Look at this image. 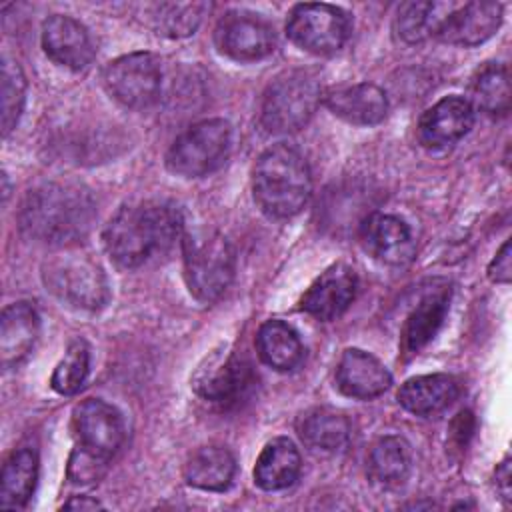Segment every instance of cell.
Wrapping results in <instances>:
<instances>
[{"instance_id": "1", "label": "cell", "mask_w": 512, "mask_h": 512, "mask_svg": "<svg viewBox=\"0 0 512 512\" xmlns=\"http://www.w3.org/2000/svg\"><path fill=\"white\" fill-rule=\"evenodd\" d=\"M182 216L168 202L148 200L122 206L106 224L102 240L110 258L124 268H138L168 254L184 238Z\"/></svg>"}, {"instance_id": "2", "label": "cell", "mask_w": 512, "mask_h": 512, "mask_svg": "<svg viewBox=\"0 0 512 512\" xmlns=\"http://www.w3.org/2000/svg\"><path fill=\"white\" fill-rule=\"evenodd\" d=\"M94 214V200L84 186L46 182L26 194L20 226L30 238L64 248L90 230Z\"/></svg>"}, {"instance_id": "3", "label": "cell", "mask_w": 512, "mask_h": 512, "mask_svg": "<svg viewBox=\"0 0 512 512\" xmlns=\"http://www.w3.org/2000/svg\"><path fill=\"white\" fill-rule=\"evenodd\" d=\"M254 200L272 218L298 214L312 192L306 160L290 146L278 144L260 154L252 176Z\"/></svg>"}, {"instance_id": "4", "label": "cell", "mask_w": 512, "mask_h": 512, "mask_svg": "<svg viewBox=\"0 0 512 512\" xmlns=\"http://www.w3.org/2000/svg\"><path fill=\"white\" fill-rule=\"evenodd\" d=\"M184 276L200 302L218 300L234 276V248L216 230H194L182 238Z\"/></svg>"}, {"instance_id": "5", "label": "cell", "mask_w": 512, "mask_h": 512, "mask_svg": "<svg viewBox=\"0 0 512 512\" xmlns=\"http://www.w3.org/2000/svg\"><path fill=\"white\" fill-rule=\"evenodd\" d=\"M42 276L46 288L74 308L96 310L108 302L104 270L82 250L64 246L62 252L44 262Z\"/></svg>"}, {"instance_id": "6", "label": "cell", "mask_w": 512, "mask_h": 512, "mask_svg": "<svg viewBox=\"0 0 512 512\" xmlns=\"http://www.w3.org/2000/svg\"><path fill=\"white\" fill-rule=\"evenodd\" d=\"M322 98L316 76L292 70L278 76L266 90L260 120L272 134H290L308 124Z\"/></svg>"}, {"instance_id": "7", "label": "cell", "mask_w": 512, "mask_h": 512, "mask_svg": "<svg viewBox=\"0 0 512 512\" xmlns=\"http://www.w3.org/2000/svg\"><path fill=\"white\" fill-rule=\"evenodd\" d=\"M232 144V128L222 118L196 122L182 132L166 154V166L182 178H200L218 170Z\"/></svg>"}, {"instance_id": "8", "label": "cell", "mask_w": 512, "mask_h": 512, "mask_svg": "<svg viewBox=\"0 0 512 512\" xmlns=\"http://www.w3.org/2000/svg\"><path fill=\"white\" fill-rule=\"evenodd\" d=\"M286 34L302 50L326 56L340 50L348 40L350 18L332 4H296L288 14Z\"/></svg>"}, {"instance_id": "9", "label": "cell", "mask_w": 512, "mask_h": 512, "mask_svg": "<svg viewBox=\"0 0 512 512\" xmlns=\"http://www.w3.org/2000/svg\"><path fill=\"white\" fill-rule=\"evenodd\" d=\"M108 94L128 108H146L162 84L160 62L150 52H132L112 60L102 74Z\"/></svg>"}, {"instance_id": "10", "label": "cell", "mask_w": 512, "mask_h": 512, "mask_svg": "<svg viewBox=\"0 0 512 512\" xmlns=\"http://www.w3.org/2000/svg\"><path fill=\"white\" fill-rule=\"evenodd\" d=\"M254 386L252 366L238 354L220 350L206 358L192 378L194 392L222 408L236 406Z\"/></svg>"}, {"instance_id": "11", "label": "cell", "mask_w": 512, "mask_h": 512, "mask_svg": "<svg viewBox=\"0 0 512 512\" xmlns=\"http://www.w3.org/2000/svg\"><path fill=\"white\" fill-rule=\"evenodd\" d=\"M216 46L226 56L240 62H254L274 52L276 34L268 20L254 12L234 10L220 18L216 26Z\"/></svg>"}, {"instance_id": "12", "label": "cell", "mask_w": 512, "mask_h": 512, "mask_svg": "<svg viewBox=\"0 0 512 512\" xmlns=\"http://www.w3.org/2000/svg\"><path fill=\"white\" fill-rule=\"evenodd\" d=\"M74 432L78 446L110 460L124 442L126 426L122 414L100 398H88L74 410Z\"/></svg>"}, {"instance_id": "13", "label": "cell", "mask_w": 512, "mask_h": 512, "mask_svg": "<svg viewBox=\"0 0 512 512\" xmlns=\"http://www.w3.org/2000/svg\"><path fill=\"white\" fill-rule=\"evenodd\" d=\"M502 22L498 2H468L462 6L448 4L434 38L458 46H476L488 40Z\"/></svg>"}, {"instance_id": "14", "label": "cell", "mask_w": 512, "mask_h": 512, "mask_svg": "<svg viewBox=\"0 0 512 512\" xmlns=\"http://www.w3.org/2000/svg\"><path fill=\"white\" fill-rule=\"evenodd\" d=\"M358 288L356 272L348 264H334L324 270L302 296V310L318 320H334L352 304Z\"/></svg>"}, {"instance_id": "15", "label": "cell", "mask_w": 512, "mask_h": 512, "mask_svg": "<svg viewBox=\"0 0 512 512\" xmlns=\"http://www.w3.org/2000/svg\"><path fill=\"white\" fill-rule=\"evenodd\" d=\"M472 124V104L462 96H446L422 114L418 138L426 148H446L468 134Z\"/></svg>"}, {"instance_id": "16", "label": "cell", "mask_w": 512, "mask_h": 512, "mask_svg": "<svg viewBox=\"0 0 512 512\" xmlns=\"http://www.w3.org/2000/svg\"><path fill=\"white\" fill-rule=\"evenodd\" d=\"M360 240L364 250L384 264H406L414 254L408 224L392 214H370L360 226Z\"/></svg>"}, {"instance_id": "17", "label": "cell", "mask_w": 512, "mask_h": 512, "mask_svg": "<svg viewBox=\"0 0 512 512\" xmlns=\"http://www.w3.org/2000/svg\"><path fill=\"white\" fill-rule=\"evenodd\" d=\"M42 48L58 64L82 70L94 58V44L88 30L64 14L50 16L42 26Z\"/></svg>"}, {"instance_id": "18", "label": "cell", "mask_w": 512, "mask_h": 512, "mask_svg": "<svg viewBox=\"0 0 512 512\" xmlns=\"http://www.w3.org/2000/svg\"><path fill=\"white\" fill-rule=\"evenodd\" d=\"M392 384L386 366L360 348H346L336 366V386L342 394L370 400L384 394Z\"/></svg>"}, {"instance_id": "19", "label": "cell", "mask_w": 512, "mask_h": 512, "mask_svg": "<svg viewBox=\"0 0 512 512\" xmlns=\"http://www.w3.org/2000/svg\"><path fill=\"white\" fill-rule=\"evenodd\" d=\"M324 104L334 116L358 126L378 124L388 114L386 94L368 82L330 90L324 96Z\"/></svg>"}, {"instance_id": "20", "label": "cell", "mask_w": 512, "mask_h": 512, "mask_svg": "<svg viewBox=\"0 0 512 512\" xmlns=\"http://www.w3.org/2000/svg\"><path fill=\"white\" fill-rule=\"evenodd\" d=\"M40 332V318L30 302H14L0 316V362L14 366L22 362Z\"/></svg>"}, {"instance_id": "21", "label": "cell", "mask_w": 512, "mask_h": 512, "mask_svg": "<svg viewBox=\"0 0 512 512\" xmlns=\"http://www.w3.org/2000/svg\"><path fill=\"white\" fill-rule=\"evenodd\" d=\"M460 396V384L448 374H424L410 378L398 390L402 408L416 416H432L446 410Z\"/></svg>"}, {"instance_id": "22", "label": "cell", "mask_w": 512, "mask_h": 512, "mask_svg": "<svg viewBox=\"0 0 512 512\" xmlns=\"http://www.w3.org/2000/svg\"><path fill=\"white\" fill-rule=\"evenodd\" d=\"M302 468V458L298 448L288 438L270 440L254 466V482L262 490H282L292 486Z\"/></svg>"}, {"instance_id": "23", "label": "cell", "mask_w": 512, "mask_h": 512, "mask_svg": "<svg viewBox=\"0 0 512 512\" xmlns=\"http://www.w3.org/2000/svg\"><path fill=\"white\" fill-rule=\"evenodd\" d=\"M448 312V294L446 290L440 292H430L426 294L414 310L408 314L404 328H402V338H400V348L406 358L416 356L440 330L444 318Z\"/></svg>"}, {"instance_id": "24", "label": "cell", "mask_w": 512, "mask_h": 512, "mask_svg": "<svg viewBox=\"0 0 512 512\" xmlns=\"http://www.w3.org/2000/svg\"><path fill=\"white\" fill-rule=\"evenodd\" d=\"M256 350L260 360L278 372L294 370L304 356L296 330L282 320H268L260 326L256 334Z\"/></svg>"}, {"instance_id": "25", "label": "cell", "mask_w": 512, "mask_h": 512, "mask_svg": "<svg viewBox=\"0 0 512 512\" xmlns=\"http://www.w3.org/2000/svg\"><path fill=\"white\" fill-rule=\"evenodd\" d=\"M236 460L224 446H204L196 450L184 470L186 482L200 490L222 492L232 484Z\"/></svg>"}, {"instance_id": "26", "label": "cell", "mask_w": 512, "mask_h": 512, "mask_svg": "<svg viewBox=\"0 0 512 512\" xmlns=\"http://www.w3.org/2000/svg\"><path fill=\"white\" fill-rule=\"evenodd\" d=\"M38 456L32 448H18L6 460L0 474V506L24 508L34 494Z\"/></svg>"}, {"instance_id": "27", "label": "cell", "mask_w": 512, "mask_h": 512, "mask_svg": "<svg viewBox=\"0 0 512 512\" xmlns=\"http://www.w3.org/2000/svg\"><path fill=\"white\" fill-rule=\"evenodd\" d=\"M298 432L308 446L336 452L348 444L350 422L342 412L332 408H314L302 416Z\"/></svg>"}, {"instance_id": "28", "label": "cell", "mask_w": 512, "mask_h": 512, "mask_svg": "<svg viewBox=\"0 0 512 512\" xmlns=\"http://www.w3.org/2000/svg\"><path fill=\"white\" fill-rule=\"evenodd\" d=\"M410 472V446L398 436H384L374 442L368 454L370 478L386 488L400 486Z\"/></svg>"}, {"instance_id": "29", "label": "cell", "mask_w": 512, "mask_h": 512, "mask_svg": "<svg viewBox=\"0 0 512 512\" xmlns=\"http://www.w3.org/2000/svg\"><path fill=\"white\" fill-rule=\"evenodd\" d=\"M206 10H210L206 2H160L148 8V20L162 36L184 38L194 34Z\"/></svg>"}, {"instance_id": "30", "label": "cell", "mask_w": 512, "mask_h": 512, "mask_svg": "<svg viewBox=\"0 0 512 512\" xmlns=\"http://www.w3.org/2000/svg\"><path fill=\"white\" fill-rule=\"evenodd\" d=\"M472 100L486 114H506L510 110V78L502 64H486L472 82Z\"/></svg>"}, {"instance_id": "31", "label": "cell", "mask_w": 512, "mask_h": 512, "mask_svg": "<svg viewBox=\"0 0 512 512\" xmlns=\"http://www.w3.org/2000/svg\"><path fill=\"white\" fill-rule=\"evenodd\" d=\"M448 4L438 2H408L396 14V32L404 42H422L436 34V28L446 12Z\"/></svg>"}, {"instance_id": "32", "label": "cell", "mask_w": 512, "mask_h": 512, "mask_svg": "<svg viewBox=\"0 0 512 512\" xmlns=\"http://www.w3.org/2000/svg\"><path fill=\"white\" fill-rule=\"evenodd\" d=\"M90 352L84 340H74L64 352V358L52 372L50 384L58 394H76L88 378Z\"/></svg>"}, {"instance_id": "33", "label": "cell", "mask_w": 512, "mask_h": 512, "mask_svg": "<svg viewBox=\"0 0 512 512\" xmlns=\"http://www.w3.org/2000/svg\"><path fill=\"white\" fill-rule=\"evenodd\" d=\"M26 98V78L18 62L2 60V132L4 136L16 126Z\"/></svg>"}, {"instance_id": "34", "label": "cell", "mask_w": 512, "mask_h": 512, "mask_svg": "<svg viewBox=\"0 0 512 512\" xmlns=\"http://www.w3.org/2000/svg\"><path fill=\"white\" fill-rule=\"evenodd\" d=\"M106 462L108 460H104V458H100V456H96V454L78 446L70 456L68 476L76 484H90V482L98 480L104 474Z\"/></svg>"}, {"instance_id": "35", "label": "cell", "mask_w": 512, "mask_h": 512, "mask_svg": "<svg viewBox=\"0 0 512 512\" xmlns=\"http://www.w3.org/2000/svg\"><path fill=\"white\" fill-rule=\"evenodd\" d=\"M488 276H490L492 282H500V284H508L510 282V276H512V252H510V242L508 240L502 244V248L498 250L496 258L488 266Z\"/></svg>"}, {"instance_id": "36", "label": "cell", "mask_w": 512, "mask_h": 512, "mask_svg": "<svg viewBox=\"0 0 512 512\" xmlns=\"http://www.w3.org/2000/svg\"><path fill=\"white\" fill-rule=\"evenodd\" d=\"M496 486L500 494L510 500V458H504L496 468Z\"/></svg>"}, {"instance_id": "37", "label": "cell", "mask_w": 512, "mask_h": 512, "mask_svg": "<svg viewBox=\"0 0 512 512\" xmlns=\"http://www.w3.org/2000/svg\"><path fill=\"white\" fill-rule=\"evenodd\" d=\"M64 508L68 510H96V508H102L98 500H92L88 496H74L70 502L64 504Z\"/></svg>"}]
</instances>
